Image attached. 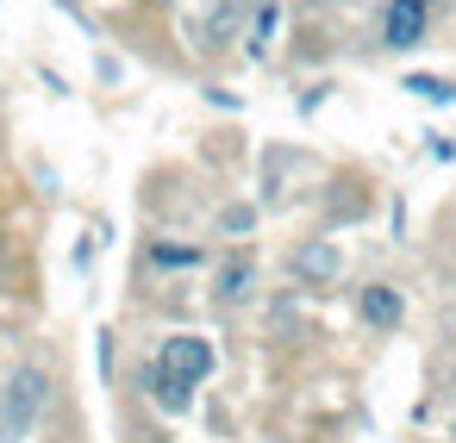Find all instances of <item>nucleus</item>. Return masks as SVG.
<instances>
[{
	"mask_svg": "<svg viewBox=\"0 0 456 443\" xmlns=\"http://www.w3.org/2000/svg\"><path fill=\"white\" fill-rule=\"evenodd\" d=\"M256 231V206H225L219 213V238H250Z\"/></svg>",
	"mask_w": 456,
	"mask_h": 443,
	"instance_id": "9b49d317",
	"label": "nucleus"
},
{
	"mask_svg": "<svg viewBox=\"0 0 456 443\" xmlns=\"http://www.w3.org/2000/svg\"><path fill=\"white\" fill-rule=\"evenodd\" d=\"M356 312H362V325H375V331H394V325L406 318V300H400V287H387V281H369V287L356 294Z\"/></svg>",
	"mask_w": 456,
	"mask_h": 443,
	"instance_id": "39448f33",
	"label": "nucleus"
},
{
	"mask_svg": "<svg viewBox=\"0 0 456 443\" xmlns=\"http://www.w3.org/2000/svg\"><path fill=\"white\" fill-rule=\"evenodd\" d=\"M250 287H256V269H250V262H225V269H219V300H225V306L250 300Z\"/></svg>",
	"mask_w": 456,
	"mask_h": 443,
	"instance_id": "0eeeda50",
	"label": "nucleus"
},
{
	"mask_svg": "<svg viewBox=\"0 0 456 443\" xmlns=\"http://www.w3.org/2000/svg\"><path fill=\"white\" fill-rule=\"evenodd\" d=\"M151 262H157V269H200L207 250H200V244H151Z\"/></svg>",
	"mask_w": 456,
	"mask_h": 443,
	"instance_id": "6e6552de",
	"label": "nucleus"
},
{
	"mask_svg": "<svg viewBox=\"0 0 456 443\" xmlns=\"http://www.w3.org/2000/svg\"><path fill=\"white\" fill-rule=\"evenodd\" d=\"M288 269H294L306 287H331V281L344 275V250H338L331 238H306V244L288 256Z\"/></svg>",
	"mask_w": 456,
	"mask_h": 443,
	"instance_id": "7ed1b4c3",
	"label": "nucleus"
},
{
	"mask_svg": "<svg viewBox=\"0 0 456 443\" xmlns=\"http://www.w3.org/2000/svg\"><path fill=\"white\" fill-rule=\"evenodd\" d=\"M425 26H431V7H425V0H387L381 44H387V51H412V44H425Z\"/></svg>",
	"mask_w": 456,
	"mask_h": 443,
	"instance_id": "20e7f679",
	"label": "nucleus"
},
{
	"mask_svg": "<svg viewBox=\"0 0 456 443\" xmlns=\"http://www.w3.org/2000/svg\"><path fill=\"white\" fill-rule=\"evenodd\" d=\"M157 368H163L169 381H182V387H200V381L213 375V343H207V337H163Z\"/></svg>",
	"mask_w": 456,
	"mask_h": 443,
	"instance_id": "f03ea898",
	"label": "nucleus"
},
{
	"mask_svg": "<svg viewBox=\"0 0 456 443\" xmlns=\"http://www.w3.org/2000/svg\"><path fill=\"white\" fill-rule=\"evenodd\" d=\"M425 7H431V0H425Z\"/></svg>",
	"mask_w": 456,
	"mask_h": 443,
	"instance_id": "f8f14e48",
	"label": "nucleus"
},
{
	"mask_svg": "<svg viewBox=\"0 0 456 443\" xmlns=\"http://www.w3.org/2000/svg\"><path fill=\"white\" fill-rule=\"evenodd\" d=\"M269 38H275V0H263L256 20H250V57H263V51H269Z\"/></svg>",
	"mask_w": 456,
	"mask_h": 443,
	"instance_id": "9d476101",
	"label": "nucleus"
},
{
	"mask_svg": "<svg viewBox=\"0 0 456 443\" xmlns=\"http://www.w3.org/2000/svg\"><path fill=\"white\" fill-rule=\"evenodd\" d=\"M45 399H51V375H45L38 362L13 368V375H7V387H0V443H20V437L38 424Z\"/></svg>",
	"mask_w": 456,
	"mask_h": 443,
	"instance_id": "f257e3e1",
	"label": "nucleus"
},
{
	"mask_svg": "<svg viewBox=\"0 0 456 443\" xmlns=\"http://www.w3.org/2000/svg\"><path fill=\"white\" fill-rule=\"evenodd\" d=\"M400 88L419 94V101H431V107H450V101H456V82H444V76H406Z\"/></svg>",
	"mask_w": 456,
	"mask_h": 443,
	"instance_id": "1a4fd4ad",
	"label": "nucleus"
},
{
	"mask_svg": "<svg viewBox=\"0 0 456 443\" xmlns=\"http://www.w3.org/2000/svg\"><path fill=\"white\" fill-rule=\"evenodd\" d=\"M144 387H151V399H157L163 412H175V418H182V412L194 406V387H182V381H169V375H163L157 362L144 368Z\"/></svg>",
	"mask_w": 456,
	"mask_h": 443,
	"instance_id": "423d86ee",
	"label": "nucleus"
}]
</instances>
